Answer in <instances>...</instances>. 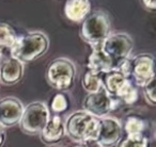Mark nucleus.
Here are the masks:
<instances>
[{"mask_svg":"<svg viewBox=\"0 0 156 147\" xmlns=\"http://www.w3.org/2000/svg\"><path fill=\"white\" fill-rule=\"evenodd\" d=\"M48 47L49 41L47 36L40 31H33L16 39L10 49V56L22 63H30L46 53Z\"/></svg>","mask_w":156,"mask_h":147,"instance_id":"obj_1","label":"nucleus"},{"mask_svg":"<svg viewBox=\"0 0 156 147\" xmlns=\"http://www.w3.org/2000/svg\"><path fill=\"white\" fill-rule=\"evenodd\" d=\"M100 118L86 111H75L64 121L65 134L75 142L95 140Z\"/></svg>","mask_w":156,"mask_h":147,"instance_id":"obj_2","label":"nucleus"},{"mask_svg":"<svg viewBox=\"0 0 156 147\" xmlns=\"http://www.w3.org/2000/svg\"><path fill=\"white\" fill-rule=\"evenodd\" d=\"M76 76V67L69 59L58 58L51 61L46 70V80L51 87L66 91L73 87Z\"/></svg>","mask_w":156,"mask_h":147,"instance_id":"obj_3","label":"nucleus"},{"mask_svg":"<svg viewBox=\"0 0 156 147\" xmlns=\"http://www.w3.org/2000/svg\"><path fill=\"white\" fill-rule=\"evenodd\" d=\"M111 24L109 17L103 12L89 14L81 26L80 35L90 46L103 43L111 34Z\"/></svg>","mask_w":156,"mask_h":147,"instance_id":"obj_4","label":"nucleus"},{"mask_svg":"<svg viewBox=\"0 0 156 147\" xmlns=\"http://www.w3.org/2000/svg\"><path fill=\"white\" fill-rule=\"evenodd\" d=\"M102 48L112 62L113 69H115L128 59L134 48V42L126 33H113L103 42Z\"/></svg>","mask_w":156,"mask_h":147,"instance_id":"obj_5","label":"nucleus"},{"mask_svg":"<svg viewBox=\"0 0 156 147\" xmlns=\"http://www.w3.org/2000/svg\"><path fill=\"white\" fill-rule=\"evenodd\" d=\"M49 116V109L44 102H31L24 109V113L20 121V129L23 132L30 135L40 134Z\"/></svg>","mask_w":156,"mask_h":147,"instance_id":"obj_6","label":"nucleus"},{"mask_svg":"<svg viewBox=\"0 0 156 147\" xmlns=\"http://www.w3.org/2000/svg\"><path fill=\"white\" fill-rule=\"evenodd\" d=\"M121 104L119 99L110 96L104 89H101L95 93L88 94L83 102V111L98 118L105 117L111 111L119 108Z\"/></svg>","mask_w":156,"mask_h":147,"instance_id":"obj_7","label":"nucleus"},{"mask_svg":"<svg viewBox=\"0 0 156 147\" xmlns=\"http://www.w3.org/2000/svg\"><path fill=\"white\" fill-rule=\"evenodd\" d=\"M154 77V56L152 54L142 53L130 60L129 79L136 87H142Z\"/></svg>","mask_w":156,"mask_h":147,"instance_id":"obj_8","label":"nucleus"},{"mask_svg":"<svg viewBox=\"0 0 156 147\" xmlns=\"http://www.w3.org/2000/svg\"><path fill=\"white\" fill-rule=\"evenodd\" d=\"M123 136V129L119 119L115 117H102L98 121L95 141L102 147H113Z\"/></svg>","mask_w":156,"mask_h":147,"instance_id":"obj_9","label":"nucleus"},{"mask_svg":"<svg viewBox=\"0 0 156 147\" xmlns=\"http://www.w3.org/2000/svg\"><path fill=\"white\" fill-rule=\"evenodd\" d=\"M24 104L16 97L0 99V126L10 128L20 124L24 113Z\"/></svg>","mask_w":156,"mask_h":147,"instance_id":"obj_10","label":"nucleus"},{"mask_svg":"<svg viewBox=\"0 0 156 147\" xmlns=\"http://www.w3.org/2000/svg\"><path fill=\"white\" fill-rule=\"evenodd\" d=\"M65 135L64 121L60 115H50L46 125L40 132L41 141L46 145L58 144Z\"/></svg>","mask_w":156,"mask_h":147,"instance_id":"obj_11","label":"nucleus"},{"mask_svg":"<svg viewBox=\"0 0 156 147\" xmlns=\"http://www.w3.org/2000/svg\"><path fill=\"white\" fill-rule=\"evenodd\" d=\"M24 76V64L13 56L5 59L0 65V82L5 85L16 84Z\"/></svg>","mask_w":156,"mask_h":147,"instance_id":"obj_12","label":"nucleus"},{"mask_svg":"<svg viewBox=\"0 0 156 147\" xmlns=\"http://www.w3.org/2000/svg\"><path fill=\"white\" fill-rule=\"evenodd\" d=\"M129 78L124 75L119 69H111L109 71L102 74L103 89L112 97H117L119 92Z\"/></svg>","mask_w":156,"mask_h":147,"instance_id":"obj_13","label":"nucleus"},{"mask_svg":"<svg viewBox=\"0 0 156 147\" xmlns=\"http://www.w3.org/2000/svg\"><path fill=\"white\" fill-rule=\"evenodd\" d=\"M91 48L92 53L88 59V69L98 71V73H106V71L113 69L112 62L103 50L102 43L92 45Z\"/></svg>","mask_w":156,"mask_h":147,"instance_id":"obj_14","label":"nucleus"},{"mask_svg":"<svg viewBox=\"0 0 156 147\" xmlns=\"http://www.w3.org/2000/svg\"><path fill=\"white\" fill-rule=\"evenodd\" d=\"M91 1L90 0H66L64 5L65 16L72 22H81L90 14Z\"/></svg>","mask_w":156,"mask_h":147,"instance_id":"obj_15","label":"nucleus"},{"mask_svg":"<svg viewBox=\"0 0 156 147\" xmlns=\"http://www.w3.org/2000/svg\"><path fill=\"white\" fill-rule=\"evenodd\" d=\"M102 74L95 70L86 71V74L83 77V87L89 94L98 92L101 89H103L102 84Z\"/></svg>","mask_w":156,"mask_h":147,"instance_id":"obj_16","label":"nucleus"},{"mask_svg":"<svg viewBox=\"0 0 156 147\" xmlns=\"http://www.w3.org/2000/svg\"><path fill=\"white\" fill-rule=\"evenodd\" d=\"M115 98L119 99L121 104H134L138 100V90L135 83L130 79H128Z\"/></svg>","mask_w":156,"mask_h":147,"instance_id":"obj_17","label":"nucleus"},{"mask_svg":"<svg viewBox=\"0 0 156 147\" xmlns=\"http://www.w3.org/2000/svg\"><path fill=\"white\" fill-rule=\"evenodd\" d=\"M117 147H150V140L144 133L128 134L122 138Z\"/></svg>","mask_w":156,"mask_h":147,"instance_id":"obj_18","label":"nucleus"},{"mask_svg":"<svg viewBox=\"0 0 156 147\" xmlns=\"http://www.w3.org/2000/svg\"><path fill=\"white\" fill-rule=\"evenodd\" d=\"M122 129L125 131L126 135L128 134H139L143 133L145 129V121L141 117L136 115H130L124 121Z\"/></svg>","mask_w":156,"mask_h":147,"instance_id":"obj_19","label":"nucleus"},{"mask_svg":"<svg viewBox=\"0 0 156 147\" xmlns=\"http://www.w3.org/2000/svg\"><path fill=\"white\" fill-rule=\"evenodd\" d=\"M16 39L17 36L12 27L3 22H0V47L10 50L15 43Z\"/></svg>","mask_w":156,"mask_h":147,"instance_id":"obj_20","label":"nucleus"},{"mask_svg":"<svg viewBox=\"0 0 156 147\" xmlns=\"http://www.w3.org/2000/svg\"><path fill=\"white\" fill-rule=\"evenodd\" d=\"M67 108H69V100L64 94L58 93L52 97L51 101H50V110L55 114L59 115L60 113L65 112Z\"/></svg>","mask_w":156,"mask_h":147,"instance_id":"obj_21","label":"nucleus"},{"mask_svg":"<svg viewBox=\"0 0 156 147\" xmlns=\"http://www.w3.org/2000/svg\"><path fill=\"white\" fill-rule=\"evenodd\" d=\"M143 95L147 104L151 106H155L156 104V96H155V77L152 78L147 83H145L142 87Z\"/></svg>","mask_w":156,"mask_h":147,"instance_id":"obj_22","label":"nucleus"},{"mask_svg":"<svg viewBox=\"0 0 156 147\" xmlns=\"http://www.w3.org/2000/svg\"><path fill=\"white\" fill-rule=\"evenodd\" d=\"M73 147H102L95 140H86L83 142H79L77 145Z\"/></svg>","mask_w":156,"mask_h":147,"instance_id":"obj_23","label":"nucleus"},{"mask_svg":"<svg viewBox=\"0 0 156 147\" xmlns=\"http://www.w3.org/2000/svg\"><path fill=\"white\" fill-rule=\"evenodd\" d=\"M142 3L147 9L151 10V11H155L156 0H142Z\"/></svg>","mask_w":156,"mask_h":147,"instance_id":"obj_24","label":"nucleus"},{"mask_svg":"<svg viewBox=\"0 0 156 147\" xmlns=\"http://www.w3.org/2000/svg\"><path fill=\"white\" fill-rule=\"evenodd\" d=\"M5 138H7V134H5V128L2 126H0V147H2L5 145Z\"/></svg>","mask_w":156,"mask_h":147,"instance_id":"obj_25","label":"nucleus"},{"mask_svg":"<svg viewBox=\"0 0 156 147\" xmlns=\"http://www.w3.org/2000/svg\"><path fill=\"white\" fill-rule=\"evenodd\" d=\"M5 49H3V48L0 47V61L2 60V58H3V53H5Z\"/></svg>","mask_w":156,"mask_h":147,"instance_id":"obj_26","label":"nucleus"}]
</instances>
